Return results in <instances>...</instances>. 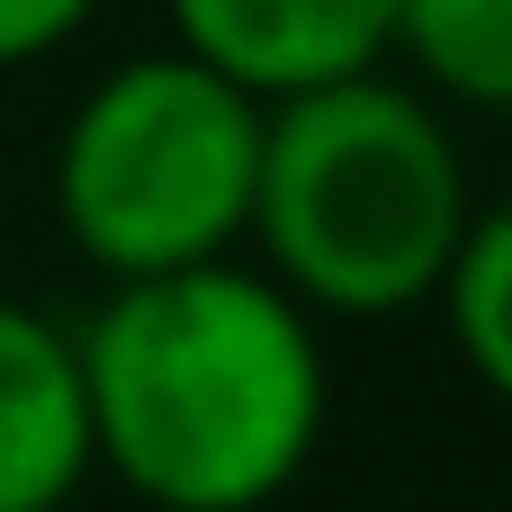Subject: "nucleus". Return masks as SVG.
<instances>
[{
	"mask_svg": "<svg viewBox=\"0 0 512 512\" xmlns=\"http://www.w3.org/2000/svg\"><path fill=\"white\" fill-rule=\"evenodd\" d=\"M72 360L90 468L153 512H270L333 423L324 333L252 261L108 288Z\"/></svg>",
	"mask_w": 512,
	"mask_h": 512,
	"instance_id": "f257e3e1",
	"label": "nucleus"
},
{
	"mask_svg": "<svg viewBox=\"0 0 512 512\" xmlns=\"http://www.w3.org/2000/svg\"><path fill=\"white\" fill-rule=\"evenodd\" d=\"M477 180L450 117L387 81L351 72L261 117L252 243L261 270L306 315H414L441 288V261L477 225Z\"/></svg>",
	"mask_w": 512,
	"mask_h": 512,
	"instance_id": "f03ea898",
	"label": "nucleus"
},
{
	"mask_svg": "<svg viewBox=\"0 0 512 512\" xmlns=\"http://www.w3.org/2000/svg\"><path fill=\"white\" fill-rule=\"evenodd\" d=\"M261 117L270 108L252 90L189 63L180 45L108 63L54 135L63 243L108 270V288L234 261V243L252 234Z\"/></svg>",
	"mask_w": 512,
	"mask_h": 512,
	"instance_id": "7ed1b4c3",
	"label": "nucleus"
},
{
	"mask_svg": "<svg viewBox=\"0 0 512 512\" xmlns=\"http://www.w3.org/2000/svg\"><path fill=\"white\" fill-rule=\"evenodd\" d=\"M162 9H171V45L225 72L234 90H252L261 108L378 72L396 18V0H162Z\"/></svg>",
	"mask_w": 512,
	"mask_h": 512,
	"instance_id": "20e7f679",
	"label": "nucleus"
},
{
	"mask_svg": "<svg viewBox=\"0 0 512 512\" xmlns=\"http://www.w3.org/2000/svg\"><path fill=\"white\" fill-rule=\"evenodd\" d=\"M90 477V414L72 333L0 297V512H63Z\"/></svg>",
	"mask_w": 512,
	"mask_h": 512,
	"instance_id": "39448f33",
	"label": "nucleus"
},
{
	"mask_svg": "<svg viewBox=\"0 0 512 512\" xmlns=\"http://www.w3.org/2000/svg\"><path fill=\"white\" fill-rule=\"evenodd\" d=\"M387 54H414L423 99L495 117L512 99V0H396Z\"/></svg>",
	"mask_w": 512,
	"mask_h": 512,
	"instance_id": "423d86ee",
	"label": "nucleus"
},
{
	"mask_svg": "<svg viewBox=\"0 0 512 512\" xmlns=\"http://www.w3.org/2000/svg\"><path fill=\"white\" fill-rule=\"evenodd\" d=\"M432 306H441L450 351L477 369V387H512V216L504 207H477V225L441 261Z\"/></svg>",
	"mask_w": 512,
	"mask_h": 512,
	"instance_id": "0eeeda50",
	"label": "nucleus"
},
{
	"mask_svg": "<svg viewBox=\"0 0 512 512\" xmlns=\"http://www.w3.org/2000/svg\"><path fill=\"white\" fill-rule=\"evenodd\" d=\"M108 0H0V72L18 63H45L54 45H72Z\"/></svg>",
	"mask_w": 512,
	"mask_h": 512,
	"instance_id": "6e6552de",
	"label": "nucleus"
}]
</instances>
